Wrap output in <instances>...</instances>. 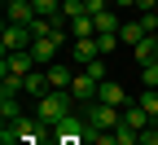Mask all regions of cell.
<instances>
[{"mask_svg":"<svg viewBox=\"0 0 158 145\" xmlns=\"http://www.w3.org/2000/svg\"><path fill=\"white\" fill-rule=\"evenodd\" d=\"M75 106H79V101L70 97V88H48L44 97L35 101V119H40V123H44V128L53 132L62 119H70V114H75Z\"/></svg>","mask_w":158,"mask_h":145,"instance_id":"obj_1","label":"cell"},{"mask_svg":"<svg viewBox=\"0 0 158 145\" xmlns=\"http://www.w3.org/2000/svg\"><path fill=\"white\" fill-rule=\"evenodd\" d=\"M84 119L92 123L97 132H114L118 123H123V106H106V101H92V106H79Z\"/></svg>","mask_w":158,"mask_h":145,"instance_id":"obj_2","label":"cell"},{"mask_svg":"<svg viewBox=\"0 0 158 145\" xmlns=\"http://www.w3.org/2000/svg\"><path fill=\"white\" fill-rule=\"evenodd\" d=\"M35 44V35H31V27H18V22H5V31H0V49L5 53H22V49H31Z\"/></svg>","mask_w":158,"mask_h":145,"instance_id":"obj_3","label":"cell"},{"mask_svg":"<svg viewBox=\"0 0 158 145\" xmlns=\"http://www.w3.org/2000/svg\"><path fill=\"white\" fill-rule=\"evenodd\" d=\"M35 66H40V62L31 57V49H22V53H5V62H0V75H18V79H27Z\"/></svg>","mask_w":158,"mask_h":145,"instance_id":"obj_4","label":"cell"},{"mask_svg":"<svg viewBox=\"0 0 158 145\" xmlns=\"http://www.w3.org/2000/svg\"><path fill=\"white\" fill-rule=\"evenodd\" d=\"M97 88H101V84H97L88 70H75V79H70V97L79 101V106H92V101H97Z\"/></svg>","mask_w":158,"mask_h":145,"instance_id":"obj_5","label":"cell"},{"mask_svg":"<svg viewBox=\"0 0 158 145\" xmlns=\"http://www.w3.org/2000/svg\"><path fill=\"white\" fill-rule=\"evenodd\" d=\"M70 57H75V66H79V70H84L88 62H97V57H101V44H97V35L75 40V44H70Z\"/></svg>","mask_w":158,"mask_h":145,"instance_id":"obj_6","label":"cell"},{"mask_svg":"<svg viewBox=\"0 0 158 145\" xmlns=\"http://www.w3.org/2000/svg\"><path fill=\"white\" fill-rule=\"evenodd\" d=\"M57 49H62V44H57L53 35H40L35 44H31V57L40 62V66H48V62H57Z\"/></svg>","mask_w":158,"mask_h":145,"instance_id":"obj_7","label":"cell"},{"mask_svg":"<svg viewBox=\"0 0 158 145\" xmlns=\"http://www.w3.org/2000/svg\"><path fill=\"white\" fill-rule=\"evenodd\" d=\"M123 123H127V128H136V132H145V128H154V114L136 101V106H123Z\"/></svg>","mask_w":158,"mask_h":145,"instance_id":"obj_8","label":"cell"},{"mask_svg":"<svg viewBox=\"0 0 158 145\" xmlns=\"http://www.w3.org/2000/svg\"><path fill=\"white\" fill-rule=\"evenodd\" d=\"M48 88H53V84H48V70H31V75L22 79V92H27V97H35V101L44 97Z\"/></svg>","mask_w":158,"mask_h":145,"instance_id":"obj_9","label":"cell"},{"mask_svg":"<svg viewBox=\"0 0 158 145\" xmlns=\"http://www.w3.org/2000/svg\"><path fill=\"white\" fill-rule=\"evenodd\" d=\"M97 101H106V106H127V92H123V84H110V79H101Z\"/></svg>","mask_w":158,"mask_h":145,"instance_id":"obj_10","label":"cell"},{"mask_svg":"<svg viewBox=\"0 0 158 145\" xmlns=\"http://www.w3.org/2000/svg\"><path fill=\"white\" fill-rule=\"evenodd\" d=\"M44 70H48V84H53V88H70V79H75V70H79V66H62V62H48Z\"/></svg>","mask_w":158,"mask_h":145,"instance_id":"obj_11","label":"cell"},{"mask_svg":"<svg viewBox=\"0 0 158 145\" xmlns=\"http://www.w3.org/2000/svg\"><path fill=\"white\" fill-rule=\"evenodd\" d=\"M132 57L141 62V66H149V62L158 57V35H145L141 44H132Z\"/></svg>","mask_w":158,"mask_h":145,"instance_id":"obj_12","label":"cell"},{"mask_svg":"<svg viewBox=\"0 0 158 145\" xmlns=\"http://www.w3.org/2000/svg\"><path fill=\"white\" fill-rule=\"evenodd\" d=\"M145 35H149V31L141 27V18H136V22H123V27H118V40H123V44H141Z\"/></svg>","mask_w":158,"mask_h":145,"instance_id":"obj_13","label":"cell"},{"mask_svg":"<svg viewBox=\"0 0 158 145\" xmlns=\"http://www.w3.org/2000/svg\"><path fill=\"white\" fill-rule=\"evenodd\" d=\"M92 18H97V35H118V27H123V22L114 18V9H106V13H92Z\"/></svg>","mask_w":158,"mask_h":145,"instance_id":"obj_14","label":"cell"},{"mask_svg":"<svg viewBox=\"0 0 158 145\" xmlns=\"http://www.w3.org/2000/svg\"><path fill=\"white\" fill-rule=\"evenodd\" d=\"M70 35H75V40H88V35H97V18H92V13L75 18V22H70Z\"/></svg>","mask_w":158,"mask_h":145,"instance_id":"obj_15","label":"cell"},{"mask_svg":"<svg viewBox=\"0 0 158 145\" xmlns=\"http://www.w3.org/2000/svg\"><path fill=\"white\" fill-rule=\"evenodd\" d=\"M18 92H22V79L18 75H0V101H18Z\"/></svg>","mask_w":158,"mask_h":145,"instance_id":"obj_16","label":"cell"},{"mask_svg":"<svg viewBox=\"0 0 158 145\" xmlns=\"http://www.w3.org/2000/svg\"><path fill=\"white\" fill-rule=\"evenodd\" d=\"M88 13V0H62V18L66 22H75V18H84Z\"/></svg>","mask_w":158,"mask_h":145,"instance_id":"obj_17","label":"cell"},{"mask_svg":"<svg viewBox=\"0 0 158 145\" xmlns=\"http://www.w3.org/2000/svg\"><path fill=\"white\" fill-rule=\"evenodd\" d=\"M0 119H5V123L22 119V106H18V101H0Z\"/></svg>","mask_w":158,"mask_h":145,"instance_id":"obj_18","label":"cell"},{"mask_svg":"<svg viewBox=\"0 0 158 145\" xmlns=\"http://www.w3.org/2000/svg\"><path fill=\"white\" fill-rule=\"evenodd\" d=\"M141 27H145L149 35L158 31V9H141Z\"/></svg>","mask_w":158,"mask_h":145,"instance_id":"obj_19","label":"cell"},{"mask_svg":"<svg viewBox=\"0 0 158 145\" xmlns=\"http://www.w3.org/2000/svg\"><path fill=\"white\" fill-rule=\"evenodd\" d=\"M84 70H88V75L97 79V84H101V79H106V62H101V57H97V62H88V66H84Z\"/></svg>","mask_w":158,"mask_h":145,"instance_id":"obj_20","label":"cell"},{"mask_svg":"<svg viewBox=\"0 0 158 145\" xmlns=\"http://www.w3.org/2000/svg\"><path fill=\"white\" fill-rule=\"evenodd\" d=\"M97 44H101V57H106V53H114V44H118V35H97Z\"/></svg>","mask_w":158,"mask_h":145,"instance_id":"obj_21","label":"cell"},{"mask_svg":"<svg viewBox=\"0 0 158 145\" xmlns=\"http://www.w3.org/2000/svg\"><path fill=\"white\" fill-rule=\"evenodd\" d=\"M114 9H132V5H141V0H110Z\"/></svg>","mask_w":158,"mask_h":145,"instance_id":"obj_22","label":"cell"},{"mask_svg":"<svg viewBox=\"0 0 158 145\" xmlns=\"http://www.w3.org/2000/svg\"><path fill=\"white\" fill-rule=\"evenodd\" d=\"M154 132H158V119H154Z\"/></svg>","mask_w":158,"mask_h":145,"instance_id":"obj_23","label":"cell"}]
</instances>
